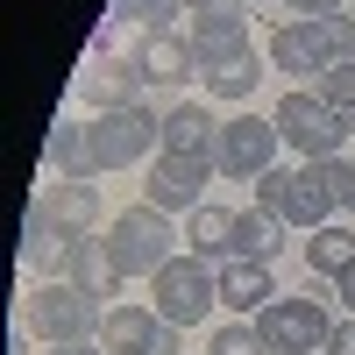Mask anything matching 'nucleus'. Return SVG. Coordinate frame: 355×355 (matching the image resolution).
<instances>
[{
	"label": "nucleus",
	"mask_w": 355,
	"mask_h": 355,
	"mask_svg": "<svg viewBox=\"0 0 355 355\" xmlns=\"http://www.w3.org/2000/svg\"><path fill=\"white\" fill-rule=\"evenodd\" d=\"M355 57V15H313V21H284L270 36V64L277 71H299V78H320Z\"/></svg>",
	"instance_id": "nucleus-1"
},
{
	"label": "nucleus",
	"mask_w": 355,
	"mask_h": 355,
	"mask_svg": "<svg viewBox=\"0 0 355 355\" xmlns=\"http://www.w3.org/2000/svg\"><path fill=\"white\" fill-rule=\"evenodd\" d=\"M150 299H157V313L171 320V327H192V320H206L220 306V270H206V256H171L164 270L150 277Z\"/></svg>",
	"instance_id": "nucleus-2"
},
{
	"label": "nucleus",
	"mask_w": 355,
	"mask_h": 355,
	"mask_svg": "<svg viewBox=\"0 0 355 355\" xmlns=\"http://www.w3.org/2000/svg\"><path fill=\"white\" fill-rule=\"evenodd\" d=\"M100 299H85L78 284H36L28 291V334H43L50 348H78L100 334Z\"/></svg>",
	"instance_id": "nucleus-3"
},
{
	"label": "nucleus",
	"mask_w": 355,
	"mask_h": 355,
	"mask_svg": "<svg viewBox=\"0 0 355 355\" xmlns=\"http://www.w3.org/2000/svg\"><path fill=\"white\" fill-rule=\"evenodd\" d=\"M93 157H100V171H128V164L164 157V114H150L142 100L100 114L93 121Z\"/></svg>",
	"instance_id": "nucleus-4"
},
{
	"label": "nucleus",
	"mask_w": 355,
	"mask_h": 355,
	"mask_svg": "<svg viewBox=\"0 0 355 355\" xmlns=\"http://www.w3.org/2000/svg\"><path fill=\"white\" fill-rule=\"evenodd\" d=\"M270 121H277V135H284V142H291V150H299L306 164H334V157H341V142H348L341 114L320 100V93H306V85L277 100V114H270Z\"/></svg>",
	"instance_id": "nucleus-5"
},
{
	"label": "nucleus",
	"mask_w": 355,
	"mask_h": 355,
	"mask_svg": "<svg viewBox=\"0 0 355 355\" xmlns=\"http://www.w3.org/2000/svg\"><path fill=\"white\" fill-rule=\"evenodd\" d=\"M171 242L178 234H171V220L157 214V206H128V214H114V227H107V249H114V263H121V277H157L178 256Z\"/></svg>",
	"instance_id": "nucleus-6"
},
{
	"label": "nucleus",
	"mask_w": 355,
	"mask_h": 355,
	"mask_svg": "<svg viewBox=\"0 0 355 355\" xmlns=\"http://www.w3.org/2000/svg\"><path fill=\"white\" fill-rule=\"evenodd\" d=\"M256 334H263L270 355H313V348H327L334 320H327L320 299H270V306L256 313Z\"/></svg>",
	"instance_id": "nucleus-7"
},
{
	"label": "nucleus",
	"mask_w": 355,
	"mask_h": 355,
	"mask_svg": "<svg viewBox=\"0 0 355 355\" xmlns=\"http://www.w3.org/2000/svg\"><path fill=\"white\" fill-rule=\"evenodd\" d=\"M185 36H192L199 71H220V64H234V57H249V15H242V0H199Z\"/></svg>",
	"instance_id": "nucleus-8"
},
{
	"label": "nucleus",
	"mask_w": 355,
	"mask_h": 355,
	"mask_svg": "<svg viewBox=\"0 0 355 355\" xmlns=\"http://www.w3.org/2000/svg\"><path fill=\"white\" fill-rule=\"evenodd\" d=\"M206 171H214V164H206V157H150V164H142V206H157V214H199V192H206Z\"/></svg>",
	"instance_id": "nucleus-9"
},
{
	"label": "nucleus",
	"mask_w": 355,
	"mask_h": 355,
	"mask_svg": "<svg viewBox=\"0 0 355 355\" xmlns=\"http://www.w3.org/2000/svg\"><path fill=\"white\" fill-rule=\"evenodd\" d=\"M277 121H256V114H234V121H220V150H214V171H227V178H256L277 164Z\"/></svg>",
	"instance_id": "nucleus-10"
},
{
	"label": "nucleus",
	"mask_w": 355,
	"mask_h": 355,
	"mask_svg": "<svg viewBox=\"0 0 355 355\" xmlns=\"http://www.w3.org/2000/svg\"><path fill=\"white\" fill-rule=\"evenodd\" d=\"M100 348L107 355H178V327H171L157 306H107Z\"/></svg>",
	"instance_id": "nucleus-11"
},
{
	"label": "nucleus",
	"mask_w": 355,
	"mask_h": 355,
	"mask_svg": "<svg viewBox=\"0 0 355 355\" xmlns=\"http://www.w3.org/2000/svg\"><path fill=\"white\" fill-rule=\"evenodd\" d=\"M341 214L334 199V164H291V185H284V227H327Z\"/></svg>",
	"instance_id": "nucleus-12"
},
{
	"label": "nucleus",
	"mask_w": 355,
	"mask_h": 355,
	"mask_svg": "<svg viewBox=\"0 0 355 355\" xmlns=\"http://www.w3.org/2000/svg\"><path fill=\"white\" fill-rule=\"evenodd\" d=\"M135 71H142V85H178V78H192V71H199L192 36H178V28H150V36L135 43Z\"/></svg>",
	"instance_id": "nucleus-13"
},
{
	"label": "nucleus",
	"mask_w": 355,
	"mask_h": 355,
	"mask_svg": "<svg viewBox=\"0 0 355 355\" xmlns=\"http://www.w3.org/2000/svg\"><path fill=\"white\" fill-rule=\"evenodd\" d=\"M64 284H78L85 299H114L128 277H121V263H114L107 242H93V234H78V242L64 249Z\"/></svg>",
	"instance_id": "nucleus-14"
},
{
	"label": "nucleus",
	"mask_w": 355,
	"mask_h": 355,
	"mask_svg": "<svg viewBox=\"0 0 355 355\" xmlns=\"http://www.w3.org/2000/svg\"><path fill=\"white\" fill-rule=\"evenodd\" d=\"M85 100H93L100 114H114V107H135V100H142V71H135V57L93 50V64H85Z\"/></svg>",
	"instance_id": "nucleus-15"
},
{
	"label": "nucleus",
	"mask_w": 355,
	"mask_h": 355,
	"mask_svg": "<svg viewBox=\"0 0 355 355\" xmlns=\"http://www.w3.org/2000/svg\"><path fill=\"white\" fill-rule=\"evenodd\" d=\"M164 150H171V157H206V164H214V150H220V121H214L199 100H178V107L164 114Z\"/></svg>",
	"instance_id": "nucleus-16"
},
{
	"label": "nucleus",
	"mask_w": 355,
	"mask_h": 355,
	"mask_svg": "<svg viewBox=\"0 0 355 355\" xmlns=\"http://www.w3.org/2000/svg\"><path fill=\"white\" fill-rule=\"evenodd\" d=\"M43 171H50V178H100L93 121H57V128H50V142H43Z\"/></svg>",
	"instance_id": "nucleus-17"
},
{
	"label": "nucleus",
	"mask_w": 355,
	"mask_h": 355,
	"mask_svg": "<svg viewBox=\"0 0 355 355\" xmlns=\"http://www.w3.org/2000/svg\"><path fill=\"white\" fill-rule=\"evenodd\" d=\"M71 242H78V234L57 220L43 199L21 214V256H28V270H64V249H71Z\"/></svg>",
	"instance_id": "nucleus-18"
},
{
	"label": "nucleus",
	"mask_w": 355,
	"mask_h": 355,
	"mask_svg": "<svg viewBox=\"0 0 355 355\" xmlns=\"http://www.w3.org/2000/svg\"><path fill=\"white\" fill-rule=\"evenodd\" d=\"M270 299H277L270 263H249V256H227V263H220V306H234V313H263Z\"/></svg>",
	"instance_id": "nucleus-19"
},
{
	"label": "nucleus",
	"mask_w": 355,
	"mask_h": 355,
	"mask_svg": "<svg viewBox=\"0 0 355 355\" xmlns=\"http://www.w3.org/2000/svg\"><path fill=\"white\" fill-rule=\"evenodd\" d=\"M43 206H50L71 234H93V227H100V185H93V178H57V185L43 192Z\"/></svg>",
	"instance_id": "nucleus-20"
},
{
	"label": "nucleus",
	"mask_w": 355,
	"mask_h": 355,
	"mask_svg": "<svg viewBox=\"0 0 355 355\" xmlns=\"http://www.w3.org/2000/svg\"><path fill=\"white\" fill-rule=\"evenodd\" d=\"M277 249H284V220H277V214H263V206H249V214H234V242H227V256L270 263Z\"/></svg>",
	"instance_id": "nucleus-21"
},
{
	"label": "nucleus",
	"mask_w": 355,
	"mask_h": 355,
	"mask_svg": "<svg viewBox=\"0 0 355 355\" xmlns=\"http://www.w3.org/2000/svg\"><path fill=\"white\" fill-rule=\"evenodd\" d=\"M227 242H234V214H227V206H199L192 227H185V249L214 263V256H227Z\"/></svg>",
	"instance_id": "nucleus-22"
},
{
	"label": "nucleus",
	"mask_w": 355,
	"mask_h": 355,
	"mask_svg": "<svg viewBox=\"0 0 355 355\" xmlns=\"http://www.w3.org/2000/svg\"><path fill=\"white\" fill-rule=\"evenodd\" d=\"M306 263H313V277H341L348 263H355V234L348 227H313V242H306Z\"/></svg>",
	"instance_id": "nucleus-23"
},
{
	"label": "nucleus",
	"mask_w": 355,
	"mask_h": 355,
	"mask_svg": "<svg viewBox=\"0 0 355 355\" xmlns=\"http://www.w3.org/2000/svg\"><path fill=\"white\" fill-rule=\"evenodd\" d=\"M256 50L249 57H234V64H220V71H199V85H206V93H214V100H249L256 93Z\"/></svg>",
	"instance_id": "nucleus-24"
},
{
	"label": "nucleus",
	"mask_w": 355,
	"mask_h": 355,
	"mask_svg": "<svg viewBox=\"0 0 355 355\" xmlns=\"http://www.w3.org/2000/svg\"><path fill=\"white\" fill-rule=\"evenodd\" d=\"M313 93L327 100V107L341 114V128L355 135V57H348V64H334V71H320V78H313Z\"/></svg>",
	"instance_id": "nucleus-25"
},
{
	"label": "nucleus",
	"mask_w": 355,
	"mask_h": 355,
	"mask_svg": "<svg viewBox=\"0 0 355 355\" xmlns=\"http://www.w3.org/2000/svg\"><path fill=\"white\" fill-rule=\"evenodd\" d=\"M284 185H291V164H270V171L256 178V206H263V214H277V220H284Z\"/></svg>",
	"instance_id": "nucleus-26"
},
{
	"label": "nucleus",
	"mask_w": 355,
	"mask_h": 355,
	"mask_svg": "<svg viewBox=\"0 0 355 355\" xmlns=\"http://www.w3.org/2000/svg\"><path fill=\"white\" fill-rule=\"evenodd\" d=\"M192 0H121V15H135V21H150V28H171V15H185Z\"/></svg>",
	"instance_id": "nucleus-27"
},
{
	"label": "nucleus",
	"mask_w": 355,
	"mask_h": 355,
	"mask_svg": "<svg viewBox=\"0 0 355 355\" xmlns=\"http://www.w3.org/2000/svg\"><path fill=\"white\" fill-rule=\"evenodd\" d=\"M214 355H270L256 327H214Z\"/></svg>",
	"instance_id": "nucleus-28"
},
{
	"label": "nucleus",
	"mask_w": 355,
	"mask_h": 355,
	"mask_svg": "<svg viewBox=\"0 0 355 355\" xmlns=\"http://www.w3.org/2000/svg\"><path fill=\"white\" fill-rule=\"evenodd\" d=\"M334 199H341V214H355V164L334 157Z\"/></svg>",
	"instance_id": "nucleus-29"
},
{
	"label": "nucleus",
	"mask_w": 355,
	"mask_h": 355,
	"mask_svg": "<svg viewBox=\"0 0 355 355\" xmlns=\"http://www.w3.org/2000/svg\"><path fill=\"white\" fill-rule=\"evenodd\" d=\"M327 355H355V313L334 320V334H327Z\"/></svg>",
	"instance_id": "nucleus-30"
},
{
	"label": "nucleus",
	"mask_w": 355,
	"mask_h": 355,
	"mask_svg": "<svg viewBox=\"0 0 355 355\" xmlns=\"http://www.w3.org/2000/svg\"><path fill=\"white\" fill-rule=\"evenodd\" d=\"M299 21H313V15H341V0H284Z\"/></svg>",
	"instance_id": "nucleus-31"
},
{
	"label": "nucleus",
	"mask_w": 355,
	"mask_h": 355,
	"mask_svg": "<svg viewBox=\"0 0 355 355\" xmlns=\"http://www.w3.org/2000/svg\"><path fill=\"white\" fill-rule=\"evenodd\" d=\"M334 291H341V306H348V313H355V263H348V270H341V277H334Z\"/></svg>",
	"instance_id": "nucleus-32"
},
{
	"label": "nucleus",
	"mask_w": 355,
	"mask_h": 355,
	"mask_svg": "<svg viewBox=\"0 0 355 355\" xmlns=\"http://www.w3.org/2000/svg\"><path fill=\"white\" fill-rule=\"evenodd\" d=\"M50 355H93V348H85V341H78V348H50Z\"/></svg>",
	"instance_id": "nucleus-33"
},
{
	"label": "nucleus",
	"mask_w": 355,
	"mask_h": 355,
	"mask_svg": "<svg viewBox=\"0 0 355 355\" xmlns=\"http://www.w3.org/2000/svg\"><path fill=\"white\" fill-rule=\"evenodd\" d=\"M192 8H199V0H192Z\"/></svg>",
	"instance_id": "nucleus-34"
},
{
	"label": "nucleus",
	"mask_w": 355,
	"mask_h": 355,
	"mask_svg": "<svg viewBox=\"0 0 355 355\" xmlns=\"http://www.w3.org/2000/svg\"><path fill=\"white\" fill-rule=\"evenodd\" d=\"M242 8H249V0H242Z\"/></svg>",
	"instance_id": "nucleus-35"
}]
</instances>
